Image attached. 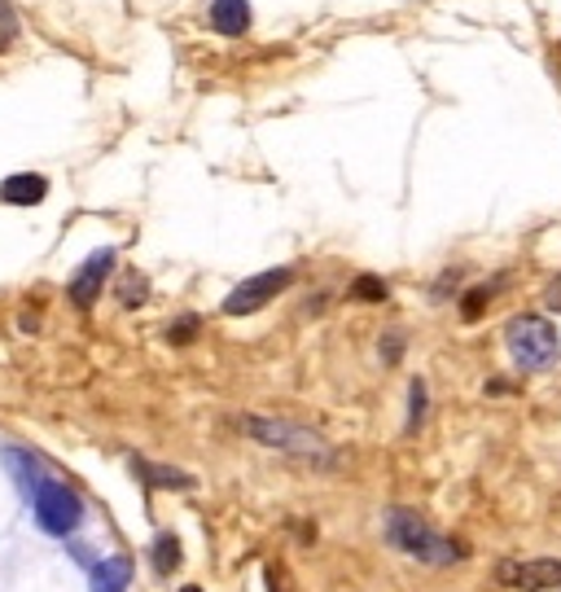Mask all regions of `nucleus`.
<instances>
[{"label": "nucleus", "mask_w": 561, "mask_h": 592, "mask_svg": "<svg viewBox=\"0 0 561 592\" xmlns=\"http://www.w3.org/2000/svg\"><path fill=\"white\" fill-rule=\"evenodd\" d=\"M386 540H391V549H399L404 557H412V562H421V566H452V562L466 557L457 540L438 536V531H434L421 514H412V509H386Z\"/></svg>", "instance_id": "obj_1"}, {"label": "nucleus", "mask_w": 561, "mask_h": 592, "mask_svg": "<svg viewBox=\"0 0 561 592\" xmlns=\"http://www.w3.org/2000/svg\"><path fill=\"white\" fill-rule=\"evenodd\" d=\"M505 347L513 355V365L522 374H544L557 365V355H561V338H557V325L526 312V316H513L505 325Z\"/></svg>", "instance_id": "obj_2"}, {"label": "nucleus", "mask_w": 561, "mask_h": 592, "mask_svg": "<svg viewBox=\"0 0 561 592\" xmlns=\"http://www.w3.org/2000/svg\"><path fill=\"white\" fill-rule=\"evenodd\" d=\"M238 430H242V434H251V439H255V443H264V448L285 452V456H303V461H329V456H333V452H329V443H324L316 430L294 426V421H281V417L242 413V417H238Z\"/></svg>", "instance_id": "obj_3"}, {"label": "nucleus", "mask_w": 561, "mask_h": 592, "mask_svg": "<svg viewBox=\"0 0 561 592\" xmlns=\"http://www.w3.org/2000/svg\"><path fill=\"white\" fill-rule=\"evenodd\" d=\"M31 505H36V522L49 531V536H71L79 522H84V501L58 483V479H44L36 492H31Z\"/></svg>", "instance_id": "obj_4"}, {"label": "nucleus", "mask_w": 561, "mask_h": 592, "mask_svg": "<svg viewBox=\"0 0 561 592\" xmlns=\"http://www.w3.org/2000/svg\"><path fill=\"white\" fill-rule=\"evenodd\" d=\"M294 281V268H268V273H255V277H246L242 286H233L229 294H224V303H219V312L224 316H255V312H264L285 286Z\"/></svg>", "instance_id": "obj_5"}, {"label": "nucleus", "mask_w": 561, "mask_h": 592, "mask_svg": "<svg viewBox=\"0 0 561 592\" xmlns=\"http://www.w3.org/2000/svg\"><path fill=\"white\" fill-rule=\"evenodd\" d=\"M110 273H115V247H101V251H92V255H88V260L75 268V277L66 281L71 303H75L79 312H88V307L101 299V290H105Z\"/></svg>", "instance_id": "obj_6"}, {"label": "nucleus", "mask_w": 561, "mask_h": 592, "mask_svg": "<svg viewBox=\"0 0 561 592\" xmlns=\"http://www.w3.org/2000/svg\"><path fill=\"white\" fill-rule=\"evenodd\" d=\"M496 579L518 592H548L561 588V562L557 557H531V562H500Z\"/></svg>", "instance_id": "obj_7"}, {"label": "nucleus", "mask_w": 561, "mask_h": 592, "mask_svg": "<svg viewBox=\"0 0 561 592\" xmlns=\"http://www.w3.org/2000/svg\"><path fill=\"white\" fill-rule=\"evenodd\" d=\"M206 23H211V32L238 40V36L251 32L255 10H251V0H211V5H206Z\"/></svg>", "instance_id": "obj_8"}, {"label": "nucleus", "mask_w": 561, "mask_h": 592, "mask_svg": "<svg viewBox=\"0 0 561 592\" xmlns=\"http://www.w3.org/2000/svg\"><path fill=\"white\" fill-rule=\"evenodd\" d=\"M49 198V180L40 172H14L0 180V202L5 206H40Z\"/></svg>", "instance_id": "obj_9"}, {"label": "nucleus", "mask_w": 561, "mask_h": 592, "mask_svg": "<svg viewBox=\"0 0 561 592\" xmlns=\"http://www.w3.org/2000/svg\"><path fill=\"white\" fill-rule=\"evenodd\" d=\"M132 469L141 474V479L150 483V488H176V492H189L193 488V474H184V469H171V465H154V461H132Z\"/></svg>", "instance_id": "obj_10"}, {"label": "nucleus", "mask_w": 561, "mask_h": 592, "mask_svg": "<svg viewBox=\"0 0 561 592\" xmlns=\"http://www.w3.org/2000/svg\"><path fill=\"white\" fill-rule=\"evenodd\" d=\"M132 583V557H105L92 570V592H124Z\"/></svg>", "instance_id": "obj_11"}, {"label": "nucleus", "mask_w": 561, "mask_h": 592, "mask_svg": "<svg viewBox=\"0 0 561 592\" xmlns=\"http://www.w3.org/2000/svg\"><path fill=\"white\" fill-rule=\"evenodd\" d=\"M5 465H10V474L18 479V488L31 496L40 483H44V474H40V461L31 456V452H23V448H5Z\"/></svg>", "instance_id": "obj_12"}, {"label": "nucleus", "mask_w": 561, "mask_h": 592, "mask_svg": "<svg viewBox=\"0 0 561 592\" xmlns=\"http://www.w3.org/2000/svg\"><path fill=\"white\" fill-rule=\"evenodd\" d=\"M180 566V540L176 536H158L154 540V570L158 575H171Z\"/></svg>", "instance_id": "obj_13"}, {"label": "nucleus", "mask_w": 561, "mask_h": 592, "mask_svg": "<svg viewBox=\"0 0 561 592\" xmlns=\"http://www.w3.org/2000/svg\"><path fill=\"white\" fill-rule=\"evenodd\" d=\"M18 36H23V18L14 10V0H0V49H14Z\"/></svg>", "instance_id": "obj_14"}, {"label": "nucleus", "mask_w": 561, "mask_h": 592, "mask_svg": "<svg viewBox=\"0 0 561 592\" xmlns=\"http://www.w3.org/2000/svg\"><path fill=\"white\" fill-rule=\"evenodd\" d=\"M425 400H430V395H425V382L412 378V387H408V434L425 426Z\"/></svg>", "instance_id": "obj_15"}, {"label": "nucleus", "mask_w": 561, "mask_h": 592, "mask_svg": "<svg viewBox=\"0 0 561 592\" xmlns=\"http://www.w3.org/2000/svg\"><path fill=\"white\" fill-rule=\"evenodd\" d=\"M145 299H150V281H145L141 273H128L124 286H119V303H124V307H141Z\"/></svg>", "instance_id": "obj_16"}, {"label": "nucleus", "mask_w": 561, "mask_h": 592, "mask_svg": "<svg viewBox=\"0 0 561 592\" xmlns=\"http://www.w3.org/2000/svg\"><path fill=\"white\" fill-rule=\"evenodd\" d=\"M352 294H356V299H373V303H382V299H386V281H378V277H360V281L352 286Z\"/></svg>", "instance_id": "obj_17"}, {"label": "nucleus", "mask_w": 561, "mask_h": 592, "mask_svg": "<svg viewBox=\"0 0 561 592\" xmlns=\"http://www.w3.org/2000/svg\"><path fill=\"white\" fill-rule=\"evenodd\" d=\"M487 299H492V290H487V286L470 290V294H466V303H461V316H466V320H474V316L483 312V303H487Z\"/></svg>", "instance_id": "obj_18"}, {"label": "nucleus", "mask_w": 561, "mask_h": 592, "mask_svg": "<svg viewBox=\"0 0 561 592\" xmlns=\"http://www.w3.org/2000/svg\"><path fill=\"white\" fill-rule=\"evenodd\" d=\"M193 333H197V316H184L180 325H171V329H167V338H171V342H189Z\"/></svg>", "instance_id": "obj_19"}, {"label": "nucleus", "mask_w": 561, "mask_h": 592, "mask_svg": "<svg viewBox=\"0 0 561 592\" xmlns=\"http://www.w3.org/2000/svg\"><path fill=\"white\" fill-rule=\"evenodd\" d=\"M399 351H404V338H399V333H391V338H386V365H395V361H399Z\"/></svg>", "instance_id": "obj_20"}, {"label": "nucleus", "mask_w": 561, "mask_h": 592, "mask_svg": "<svg viewBox=\"0 0 561 592\" xmlns=\"http://www.w3.org/2000/svg\"><path fill=\"white\" fill-rule=\"evenodd\" d=\"M548 303H552V307H557V312H561V290H557V286H552V290H548Z\"/></svg>", "instance_id": "obj_21"}, {"label": "nucleus", "mask_w": 561, "mask_h": 592, "mask_svg": "<svg viewBox=\"0 0 561 592\" xmlns=\"http://www.w3.org/2000/svg\"><path fill=\"white\" fill-rule=\"evenodd\" d=\"M180 592H202V588H197V583H184V588H180Z\"/></svg>", "instance_id": "obj_22"}]
</instances>
